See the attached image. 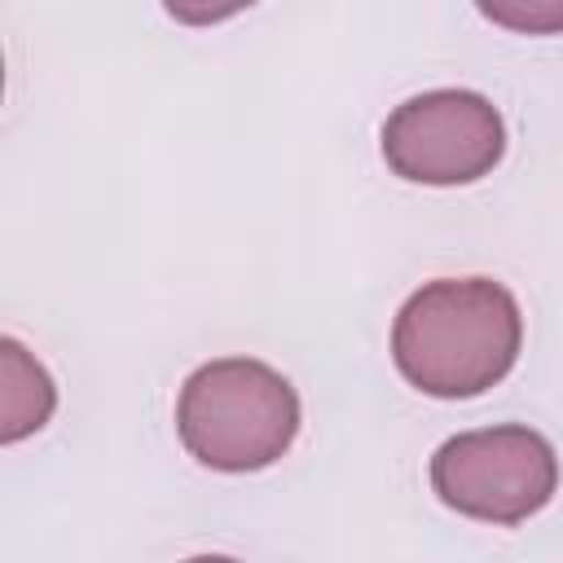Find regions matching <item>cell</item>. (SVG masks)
<instances>
[{"label": "cell", "instance_id": "3", "mask_svg": "<svg viewBox=\"0 0 563 563\" xmlns=\"http://www.w3.org/2000/svg\"><path fill=\"white\" fill-rule=\"evenodd\" d=\"M431 488L449 510L510 528L550 506L559 488V457L541 431L519 422L462 431L435 449Z\"/></svg>", "mask_w": 563, "mask_h": 563}, {"label": "cell", "instance_id": "6", "mask_svg": "<svg viewBox=\"0 0 563 563\" xmlns=\"http://www.w3.org/2000/svg\"><path fill=\"white\" fill-rule=\"evenodd\" d=\"M475 9L506 31L519 35H559L563 31V0H475Z\"/></svg>", "mask_w": 563, "mask_h": 563}, {"label": "cell", "instance_id": "4", "mask_svg": "<svg viewBox=\"0 0 563 563\" xmlns=\"http://www.w3.org/2000/svg\"><path fill=\"white\" fill-rule=\"evenodd\" d=\"M506 154L497 106L471 88H431L400 101L383 123V158L413 185H471Z\"/></svg>", "mask_w": 563, "mask_h": 563}, {"label": "cell", "instance_id": "5", "mask_svg": "<svg viewBox=\"0 0 563 563\" xmlns=\"http://www.w3.org/2000/svg\"><path fill=\"white\" fill-rule=\"evenodd\" d=\"M57 387L48 369L18 343L0 339V440L18 444L22 435L40 431L53 418Z\"/></svg>", "mask_w": 563, "mask_h": 563}, {"label": "cell", "instance_id": "1", "mask_svg": "<svg viewBox=\"0 0 563 563\" xmlns=\"http://www.w3.org/2000/svg\"><path fill=\"white\" fill-rule=\"evenodd\" d=\"M523 343L515 295L493 277H440L405 299L391 325L396 369L435 400L497 387Z\"/></svg>", "mask_w": 563, "mask_h": 563}, {"label": "cell", "instance_id": "7", "mask_svg": "<svg viewBox=\"0 0 563 563\" xmlns=\"http://www.w3.org/2000/svg\"><path fill=\"white\" fill-rule=\"evenodd\" d=\"M255 0H163V9L185 22V26H211V22H224L242 9H251Z\"/></svg>", "mask_w": 563, "mask_h": 563}, {"label": "cell", "instance_id": "2", "mask_svg": "<svg viewBox=\"0 0 563 563\" xmlns=\"http://www.w3.org/2000/svg\"><path fill=\"white\" fill-rule=\"evenodd\" d=\"M176 435L211 471H264L299 435V396L264 361H207L176 396Z\"/></svg>", "mask_w": 563, "mask_h": 563}]
</instances>
